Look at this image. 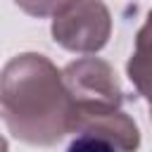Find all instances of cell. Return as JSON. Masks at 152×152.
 Instances as JSON below:
<instances>
[{"mask_svg": "<svg viewBox=\"0 0 152 152\" xmlns=\"http://www.w3.org/2000/svg\"><path fill=\"white\" fill-rule=\"evenodd\" d=\"M0 114L7 131L38 147L74 133V102L59 69L38 52L12 57L0 71Z\"/></svg>", "mask_w": 152, "mask_h": 152, "instance_id": "1", "label": "cell"}, {"mask_svg": "<svg viewBox=\"0 0 152 152\" xmlns=\"http://www.w3.org/2000/svg\"><path fill=\"white\" fill-rule=\"evenodd\" d=\"M64 88L74 102V119L78 114H97L121 109L124 93L112 64L100 57H81L69 62L62 71Z\"/></svg>", "mask_w": 152, "mask_h": 152, "instance_id": "2", "label": "cell"}, {"mask_svg": "<svg viewBox=\"0 0 152 152\" xmlns=\"http://www.w3.org/2000/svg\"><path fill=\"white\" fill-rule=\"evenodd\" d=\"M57 45L81 55H95L112 36V14L102 0H66L52 14Z\"/></svg>", "mask_w": 152, "mask_h": 152, "instance_id": "3", "label": "cell"}, {"mask_svg": "<svg viewBox=\"0 0 152 152\" xmlns=\"http://www.w3.org/2000/svg\"><path fill=\"white\" fill-rule=\"evenodd\" d=\"M74 133L100 138L109 142L116 152H135L140 147V128L124 109L78 114L74 119Z\"/></svg>", "mask_w": 152, "mask_h": 152, "instance_id": "4", "label": "cell"}, {"mask_svg": "<svg viewBox=\"0 0 152 152\" xmlns=\"http://www.w3.org/2000/svg\"><path fill=\"white\" fill-rule=\"evenodd\" d=\"M147 74H150V66H147V24H145L138 33L135 52L131 55V62H128V76L138 86L142 97H147Z\"/></svg>", "mask_w": 152, "mask_h": 152, "instance_id": "5", "label": "cell"}, {"mask_svg": "<svg viewBox=\"0 0 152 152\" xmlns=\"http://www.w3.org/2000/svg\"><path fill=\"white\" fill-rule=\"evenodd\" d=\"M17 2V7H21L26 14H31V17H50V14H55L66 0H14Z\"/></svg>", "mask_w": 152, "mask_h": 152, "instance_id": "6", "label": "cell"}, {"mask_svg": "<svg viewBox=\"0 0 152 152\" xmlns=\"http://www.w3.org/2000/svg\"><path fill=\"white\" fill-rule=\"evenodd\" d=\"M66 152H116L109 142L93 138V135H76L71 140V145L66 147Z\"/></svg>", "mask_w": 152, "mask_h": 152, "instance_id": "7", "label": "cell"}, {"mask_svg": "<svg viewBox=\"0 0 152 152\" xmlns=\"http://www.w3.org/2000/svg\"><path fill=\"white\" fill-rule=\"evenodd\" d=\"M0 152H10V150H7V140H5L2 135H0Z\"/></svg>", "mask_w": 152, "mask_h": 152, "instance_id": "8", "label": "cell"}]
</instances>
